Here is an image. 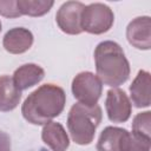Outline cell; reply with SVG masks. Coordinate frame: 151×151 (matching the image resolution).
Masks as SVG:
<instances>
[{"label":"cell","instance_id":"cell-7","mask_svg":"<svg viewBox=\"0 0 151 151\" xmlns=\"http://www.w3.org/2000/svg\"><path fill=\"white\" fill-rule=\"evenodd\" d=\"M85 5L80 1H66L64 2L57 14L55 21L58 27L66 34L77 35L83 32L81 28V13Z\"/></svg>","mask_w":151,"mask_h":151},{"label":"cell","instance_id":"cell-14","mask_svg":"<svg viewBox=\"0 0 151 151\" xmlns=\"http://www.w3.org/2000/svg\"><path fill=\"white\" fill-rule=\"evenodd\" d=\"M21 99V91L15 86L12 77L0 76V112L14 110Z\"/></svg>","mask_w":151,"mask_h":151},{"label":"cell","instance_id":"cell-3","mask_svg":"<svg viewBox=\"0 0 151 151\" xmlns=\"http://www.w3.org/2000/svg\"><path fill=\"white\" fill-rule=\"evenodd\" d=\"M101 118L103 112L98 104L93 106L73 104L67 114V129L72 140L78 145L91 144Z\"/></svg>","mask_w":151,"mask_h":151},{"label":"cell","instance_id":"cell-1","mask_svg":"<svg viewBox=\"0 0 151 151\" xmlns=\"http://www.w3.org/2000/svg\"><path fill=\"white\" fill-rule=\"evenodd\" d=\"M66 104L65 91L54 84L39 86L25 99L22 117L33 125H45L60 116Z\"/></svg>","mask_w":151,"mask_h":151},{"label":"cell","instance_id":"cell-18","mask_svg":"<svg viewBox=\"0 0 151 151\" xmlns=\"http://www.w3.org/2000/svg\"><path fill=\"white\" fill-rule=\"evenodd\" d=\"M0 151H11V138L9 136L0 130Z\"/></svg>","mask_w":151,"mask_h":151},{"label":"cell","instance_id":"cell-19","mask_svg":"<svg viewBox=\"0 0 151 151\" xmlns=\"http://www.w3.org/2000/svg\"><path fill=\"white\" fill-rule=\"evenodd\" d=\"M1 29H2V25H1V21H0V32H1Z\"/></svg>","mask_w":151,"mask_h":151},{"label":"cell","instance_id":"cell-6","mask_svg":"<svg viewBox=\"0 0 151 151\" xmlns=\"http://www.w3.org/2000/svg\"><path fill=\"white\" fill-rule=\"evenodd\" d=\"M71 90L78 103L86 106H93L97 105L99 98L101 97L103 83L97 74L84 71L73 78Z\"/></svg>","mask_w":151,"mask_h":151},{"label":"cell","instance_id":"cell-9","mask_svg":"<svg viewBox=\"0 0 151 151\" xmlns=\"http://www.w3.org/2000/svg\"><path fill=\"white\" fill-rule=\"evenodd\" d=\"M129 44L137 48L147 51L151 48V19L147 15L137 17L126 27Z\"/></svg>","mask_w":151,"mask_h":151},{"label":"cell","instance_id":"cell-5","mask_svg":"<svg viewBox=\"0 0 151 151\" xmlns=\"http://www.w3.org/2000/svg\"><path fill=\"white\" fill-rule=\"evenodd\" d=\"M114 22L113 11L105 4L94 2L85 6L81 13L83 32L90 34H103L110 31Z\"/></svg>","mask_w":151,"mask_h":151},{"label":"cell","instance_id":"cell-2","mask_svg":"<svg viewBox=\"0 0 151 151\" xmlns=\"http://www.w3.org/2000/svg\"><path fill=\"white\" fill-rule=\"evenodd\" d=\"M94 63L98 78L103 84L118 87L130 77V64L119 44L105 40L97 45L94 50Z\"/></svg>","mask_w":151,"mask_h":151},{"label":"cell","instance_id":"cell-12","mask_svg":"<svg viewBox=\"0 0 151 151\" xmlns=\"http://www.w3.org/2000/svg\"><path fill=\"white\" fill-rule=\"evenodd\" d=\"M41 139L52 151H66L70 146V139L64 126L53 120L44 125Z\"/></svg>","mask_w":151,"mask_h":151},{"label":"cell","instance_id":"cell-15","mask_svg":"<svg viewBox=\"0 0 151 151\" xmlns=\"http://www.w3.org/2000/svg\"><path fill=\"white\" fill-rule=\"evenodd\" d=\"M52 0H18V8L21 15L41 17L50 12L53 7Z\"/></svg>","mask_w":151,"mask_h":151},{"label":"cell","instance_id":"cell-4","mask_svg":"<svg viewBox=\"0 0 151 151\" xmlns=\"http://www.w3.org/2000/svg\"><path fill=\"white\" fill-rule=\"evenodd\" d=\"M96 147L97 151H150L151 140L139 138L123 127L106 126Z\"/></svg>","mask_w":151,"mask_h":151},{"label":"cell","instance_id":"cell-16","mask_svg":"<svg viewBox=\"0 0 151 151\" xmlns=\"http://www.w3.org/2000/svg\"><path fill=\"white\" fill-rule=\"evenodd\" d=\"M132 133L139 138L151 140V112L137 113L132 120Z\"/></svg>","mask_w":151,"mask_h":151},{"label":"cell","instance_id":"cell-8","mask_svg":"<svg viewBox=\"0 0 151 151\" xmlns=\"http://www.w3.org/2000/svg\"><path fill=\"white\" fill-rule=\"evenodd\" d=\"M105 109L107 118L112 123H125L131 116L132 104L123 90L113 87L106 93Z\"/></svg>","mask_w":151,"mask_h":151},{"label":"cell","instance_id":"cell-11","mask_svg":"<svg viewBox=\"0 0 151 151\" xmlns=\"http://www.w3.org/2000/svg\"><path fill=\"white\" fill-rule=\"evenodd\" d=\"M150 73L145 70L138 71L136 78L130 85V98L131 104L138 109L150 106Z\"/></svg>","mask_w":151,"mask_h":151},{"label":"cell","instance_id":"cell-10","mask_svg":"<svg viewBox=\"0 0 151 151\" xmlns=\"http://www.w3.org/2000/svg\"><path fill=\"white\" fill-rule=\"evenodd\" d=\"M34 41V37L28 28L14 27L6 32L2 39L4 48L11 54H21L27 52Z\"/></svg>","mask_w":151,"mask_h":151},{"label":"cell","instance_id":"cell-17","mask_svg":"<svg viewBox=\"0 0 151 151\" xmlns=\"http://www.w3.org/2000/svg\"><path fill=\"white\" fill-rule=\"evenodd\" d=\"M0 15L5 18H19L21 13L18 8V0H0Z\"/></svg>","mask_w":151,"mask_h":151},{"label":"cell","instance_id":"cell-13","mask_svg":"<svg viewBox=\"0 0 151 151\" xmlns=\"http://www.w3.org/2000/svg\"><path fill=\"white\" fill-rule=\"evenodd\" d=\"M44 77H45L44 68L37 64L29 63V64H25L18 67L14 71L12 79L15 86L20 91H24L40 83L44 79Z\"/></svg>","mask_w":151,"mask_h":151}]
</instances>
